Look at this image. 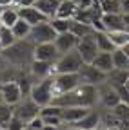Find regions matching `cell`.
I'll return each instance as SVG.
<instances>
[{"instance_id": "33", "label": "cell", "mask_w": 129, "mask_h": 130, "mask_svg": "<svg viewBox=\"0 0 129 130\" xmlns=\"http://www.w3.org/2000/svg\"><path fill=\"white\" fill-rule=\"evenodd\" d=\"M7 65H9V63L6 61V58L2 56V53H0V71H2V69H6V67H7Z\"/></svg>"}, {"instance_id": "10", "label": "cell", "mask_w": 129, "mask_h": 130, "mask_svg": "<svg viewBox=\"0 0 129 130\" xmlns=\"http://www.w3.org/2000/svg\"><path fill=\"white\" fill-rule=\"evenodd\" d=\"M67 125H73V126H76L80 130H96L100 126V110H98V107L89 108L84 118H80L75 123H67Z\"/></svg>"}, {"instance_id": "5", "label": "cell", "mask_w": 129, "mask_h": 130, "mask_svg": "<svg viewBox=\"0 0 129 130\" xmlns=\"http://www.w3.org/2000/svg\"><path fill=\"white\" fill-rule=\"evenodd\" d=\"M105 31H129V13H102Z\"/></svg>"}, {"instance_id": "29", "label": "cell", "mask_w": 129, "mask_h": 130, "mask_svg": "<svg viewBox=\"0 0 129 130\" xmlns=\"http://www.w3.org/2000/svg\"><path fill=\"white\" fill-rule=\"evenodd\" d=\"M11 116H13V107L7 105L6 101H0V130L7 125V121L11 119Z\"/></svg>"}, {"instance_id": "12", "label": "cell", "mask_w": 129, "mask_h": 130, "mask_svg": "<svg viewBox=\"0 0 129 130\" xmlns=\"http://www.w3.org/2000/svg\"><path fill=\"white\" fill-rule=\"evenodd\" d=\"M0 96H2V101H6L11 107L17 105L24 98L17 81H6V83H2V87H0Z\"/></svg>"}, {"instance_id": "21", "label": "cell", "mask_w": 129, "mask_h": 130, "mask_svg": "<svg viewBox=\"0 0 129 130\" xmlns=\"http://www.w3.org/2000/svg\"><path fill=\"white\" fill-rule=\"evenodd\" d=\"M105 35L115 47H124L129 43V31H105Z\"/></svg>"}, {"instance_id": "27", "label": "cell", "mask_w": 129, "mask_h": 130, "mask_svg": "<svg viewBox=\"0 0 129 130\" xmlns=\"http://www.w3.org/2000/svg\"><path fill=\"white\" fill-rule=\"evenodd\" d=\"M15 42H17V38L13 36L11 27H7V25H2V24H0V43H2V47L6 49V47L13 45Z\"/></svg>"}, {"instance_id": "13", "label": "cell", "mask_w": 129, "mask_h": 130, "mask_svg": "<svg viewBox=\"0 0 129 130\" xmlns=\"http://www.w3.org/2000/svg\"><path fill=\"white\" fill-rule=\"evenodd\" d=\"M78 76L82 79V83H89V85H98L105 79V74L100 72L98 69H95L91 63H82V67L78 71Z\"/></svg>"}, {"instance_id": "25", "label": "cell", "mask_w": 129, "mask_h": 130, "mask_svg": "<svg viewBox=\"0 0 129 130\" xmlns=\"http://www.w3.org/2000/svg\"><path fill=\"white\" fill-rule=\"evenodd\" d=\"M69 31L76 38H82L86 35H91L93 32V27L89 24H84V22H76V20H71V25H69Z\"/></svg>"}, {"instance_id": "7", "label": "cell", "mask_w": 129, "mask_h": 130, "mask_svg": "<svg viewBox=\"0 0 129 130\" xmlns=\"http://www.w3.org/2000/svg\"><path fill=\"white\" fill-rule=\"evenodd\" d=\"M38 110H40V107L31 100L29 96L22 98L17 105H13V114L17 118H20L24 123H27V121L33 119V118H37L38 116Z\"/></svg>"}, {"instance_id": "8", "label": "cell", "mask_w": 129, "mask_h": 130, "mask_svg": "<svg viewBox=\"0 0 129 130\" xmlns=\"http://www.w3.org/2000/svg\"><path fill=\"white\" fill-rule=\"evenodd\" d=\"M76 51L80 54L84 63H89L96 53H98V49H96V43H95V38H93V32L91 35H86L82 38H78V43H76Z\"/></svg>"}, {"instance_id": "28", "label": "cell", "mask_w": 129, "mask_h": 130, "mask_svg": "<svg viewBox=\"0 0 129 130\" xmlns=\"http://www.w3.org/2000/svg\"><path fill=\"white\" fill-rule=\"evenodd\" d=\"M102 13H124L122 11V0H100Z\"/></svg>"}, {"instance_id": "11", "label": "cell", "mask_w": 129, "mask_h": 130, "mask_svg": "<svg viewBox=\"0 0 129 130\" xmlns=\"http://www.w3.org/2000/svg\"><path fill=\"white\" fill-rule=\"evenodd\" d=\"M27 74L37 79L53 76V63L51 61H42V60H31V63L27 65Z\"/></svg>"}, {"instance_id": "18", "label": "cell", "mask_w": 129, "mask_h": 130, "mask_svg": "<svg viewBox=\"0 0 129 130\" xmlns=\"http://www.w3.org/2000/svg\"><path fill=\"white\" fill-rule=\"evenodd\" d=\"M95 69H98L100 72H104V74H107V72H111L113 69V60H111V53H96V56L89 61Z\"/></svg>"}, {"instance_id": "3", "label": "cell", "mask_w": 129, "mask_h": 130, "mask_svg": "<svg viewBox=\"0 0 129 130\" xmlns=\"http://www.w3.org/2000/svg\"><path fill=\"white\" fill-rule=\"evenodd\" d=\"M82 58H80L76 49H71V51L58 54V58L53 63V76L58 72H78L80 67H82Z\"/></svg>"}, {"instance_id": "24", "label": "cell", "mask_w": 129, "mask_h": 130, "mask_svg": "<svg viewBox=\"0 0 129 130\" xmlns=\"http://www.w3.org/2000/svg\"><path fill=\"white\" fill-rule=\"evenodd\" d=\"M29 31H31V25H29L27 22H24L22 18H18L17 22L11 25V32H13V36L17 38V40H24V38H27Z\"/></svg>"}, {"instance_id": "20", "label": "cell", "mask_w": 129, "mask_h": 130, "mask_svg": "<svg viewBox=\"0 0 129 130\" xmlns=\"http://www.w3.org/2000/svg\"><path fill=\"white\" fill-rule=\"evenodd\" d=\"M93 38H95V43H96V49L98 53H111L115 45H113L105 35V31H93Z\"/></svg>"}, {"instance_id": "26", "label": "cell", "mask_w": 129, "mask_h": 130, "mask_svg": "<svg viewBox=\"0 0 129 130\" xmlns=\"http://www.w3.org/2000/svg\"><path fill=\"white\" fill-rule=\"evenodd\" d=\"M71 20H73V18H58V16H53V18H49V24H51V27L55 29V32L58 35V32L69 31Z\"/></svg>"}, {"instance_id": "34", "label": "cell", "mask_w": 129, "mask_h": 130, "mask_svg": "<svg viewBox=\"0 0 129 130\" xmlns=\"http://www.w3.org/2000/svg\"><path fill=\"white\" fill-rule=\"evenodd\" d=\"M13 2H15V0H0V6H2V7H6V6H13Z\"/></svg>"}, {"instance_id": "16", "label": "cell", "mask_w": 129, "mask_h": 130, "mask_svg": "<svg viewBox=\"0 0 129 130\" xmlns=\"http://www.w3.org/2000/svg\"><path fill=\"white\" fill-rule=\"evenodd\" d=\"M111 60L115 69H125L129 67V43L124 47H115L111 51Z\"/></svg>"}, {"instance_id": "17", "label": "cell", "mask_w": 129, "mask_h": 130, "mask_svg": "<svg viewBox=\"0 0 129 130\" xmlns=\"http://www.w3.org/2000/svg\"><path fill=\"white\" fill-rule=\"evenodd\" d=\"M87 107H64L62 108V114H60V119L64 125H67V123H75L78 121L80 118H84L86 114H87Z\"/></svg>"}, {"instance_id": "22", "label": "cell", "mask_w": 129, "mask_h": 130, "mask_svg": "<svg viewBox=\"0 0 129 130\" xmlns=\"http://www.w3.org/2000/svg\"><path fill=\"white\" fill-rule=\"evenodd\" d=\"M60 0H35V7L38 11H42L45 16H49V18H53L55 16V11H56V6H58Z\"/></svg>"}, {"instance_id": "30", "label": "cell", "mask_w": 129, "mask_h": 130, "mask_svg": "<svg viewBox=\"0 0 129 130\" xmlns=\"http://www.w3.org/2000/svg\"><path fill=\"white\" fill-rule=\"evenodd\" d=\"M107 110H109L116 119H127V114H129V107H127V103H124V101H118L115 107H111V108H107Z\"/></svg>"}, {"instance_id": "15", "label": "cell", "mask_w": 129, "mask_h": 130, "mask_svg": "<svg viewBox=\"0 0 129 130\" xmlns=\"http://www.w3.org/2000/svg\"><path fill=\"white\" fill-rule=\"evenodd\" d=\"M53 43H55V47H56L58 54H64V53L71 51V49H76L78 38L73 35L71 31H66V32H58L56 38L53 40Z\"/></svg>"}, {"instance_id": "1", "label": "cell", "mask_w": 129, "mask_h": 130, "mask_svg": "<svg viewBox=\"0 0 129 130\" xmlns=\"http://www.w3.org/2000/svg\"><path fill=\"white\" fill-rule=\"evenodd\" d=\"M33 47H35V43L29 38L17 40L13 45L4 49L2 56L6 58V61L9 65H13L17 69H22V71H27V65L33 60Z\"/></svg>"}, {"instance_id": "36", "label": "cell", "mask_w": 129, "mask_h": 130, "mask_svg": "<svg viewBox=\"0 0 129 130\" xmlns=\"http://www.w3.org/2000/svg\"><path fill=\"white\" fill-rule=\"evenodd\" d=\"M22 130H35V128H31V126H27V125H26V126H24Z\"/></svg>"}, {"instance_id": "23", "label": "cell", "mask_w": 129, "mask_h": 130, "mask_svg": "<svg viewBox=\"0 0 129 130\" xmlns=\"http://www.w3.org/2000/svg\"><path fill=\"white\" fill-rule=\"evenodd\" d=\"M17 20H18V11H17V7H15V6H6V7L2 9V14H0V24L11 27Z\"/></svg>"}, {"instance_id": "35", "label": "cell", "mask_w": 129, "mask_h": 130, "mask_svg": "<svg viewBox=\"0 0 129 130\" xmlns=\"http://www.w3.org/2000/svg\"><path fill=\"white\" fill-rule=\"evenodd\" d=\"M62 130H80V128H76V126H73V125H64Z\"/></svg>"}, {"instance_id": "38", "label": "cell", "mask_w": 129, "mask_h": 130, "mask_svg": "<svg viewBox=\"0 0 129 130\" xmlns=\"http://www.w3.org/2000/svg\"><path fill=\"white\" fill-rule=\"evenodd\" d=\"M2 9H4V7H2V6H0V14H2Z\"/></svg>"}, {"instance_id": "2", "label": "cell", "mask_w": 129, "mask_h": 130, "mask_svg": "<svg viewBox=\"0 0 129 130\" xmlns=\"http://www.w3.org/2000/svg\"><path fill=\"white\" fill-rule=\"evenodd\" d=\"M29 98L33 100L38 107L49 105L55 98V89H53V76H47L42 79L33 81V87L29 90Z\"/></svg>"}, {"instance_id": "31", "label": "cell", "mask_w": 129, "mask_h": 130, "mask_svg": "<svg viewBox=\"0 0 129 130\" xmlns=\"http://www.w3.org/2000/svg\"><path fill=\"white\" fill-rule=\"evenodd\" d=\"M24 126H26V123H24L20 118H17V116L13 114V116H11V119L7 121V125H6L2 130H22Z\"/></svg>"}, {"instance_id": "4", "label": "cell", "mask_w": 129, "mask_h": 130, "mask_svg": "<svg viewBox=\"0 0 129 130\" xmlns=\"http://www.w3.org/2000/svg\"><path fill=\"white\" fill-rule=\"evenodd\" d=\"M82 83L78 72H58L53 76V89H55V96L64 94V92H69L73 90L76 85Z\"/></svg>"}, {"instance_id": "9", "label": "cell", "mask_w": 129, "mask_h": 130, "mask_svg": "<svg viewBox=\"0 0 129 130\" xmlns=\"http://www.w3.org/2000/svg\"><path fill=\"white\" fill-rule=\"evenodd\" d=\"M58 58V51L53 42H44V43H35L33 47V60H42V61H51Z\"/></svg>"}, {"instance_id": "19", "label": "cell", "mask_w": 129, "mask_h": 130, "mask_svg": "<svg viewBox=\"0 0 129 130\" xmlns=\"http://www.w3.org/2000/svg\"><path fill=\"white\" fill-rule=\"evenodd\" d=\"M76 7L78 6L75 0H60L56 6V11H55V16H58V18H73Z\"/></svg>"}, {"instance_id": "32", "label": "cell", "mask_w": 129, "mask_h": 130, "mask_svg": "<svg viewBox=\"0 0 129 130\" xmlns=\"http://www.w3.org/2000/svg\"><path fill=\"white\" fill-rule=\"evenodd\" d=\"M42 125H55V126H64L60 116H44L42 118Z\"/></svg>"}, {"instance_id": "14", "label": "cell", "mask_w": 129, "mask_h": 130, "mask_svg": "<svg viewBox=\"0 0 129 130\" xmlns=\"http://www.w3.org/2000/svg\"><path fill=\"white\" fill-rule=\"evenodd\" d=\"M17 11H18V18H22L29 25H35V24H40V22H47V20H49V16H45L35 6H22V7H17Z\"/></svg>"}, {"instance_id": "37", "label": "cell", "mask_w": 129, "mask_h": 130, "mask_svg": "<svg viewBox=\"0 0 129 130\" xmlns=\"http://www.w3.org/2000/svg\"><path fill=\"white\" fill-rule=\"evenodd\" d=\"M2 51H4V47H2V43H0V53H2Z\"/></svg>"}, {"instance_id": "6", "label": "cell", "mask_w": 129, "mask_h": 130, "mask_svg": "<svg viewBox=\"0 0 129 130\" xmlns=\"http://www.w3.org/2000/svg\"><path fill=\"white\" fill-rule=\"evenodd\" d=\"M27 38L33 43H44V42H53L56 38V32L51 27L49 20H47V22H40V24L31 25V31H29Z\"/></svg>"}]
</instances>
